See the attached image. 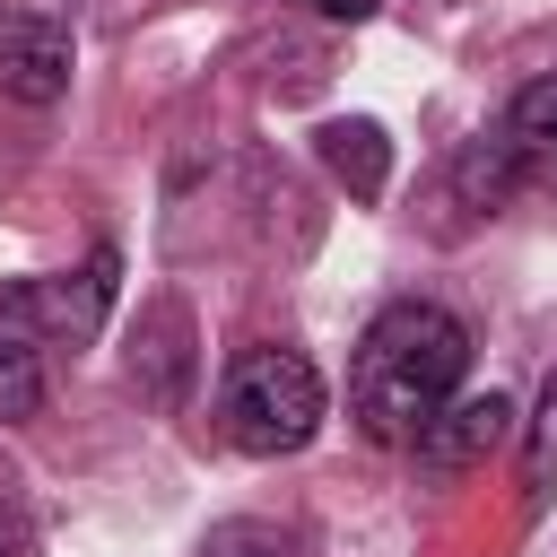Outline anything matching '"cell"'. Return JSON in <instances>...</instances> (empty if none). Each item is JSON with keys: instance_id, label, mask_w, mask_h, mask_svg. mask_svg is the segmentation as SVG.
<instances>
[{"instance_id": "3957f363", "label": "cell", "mask_w": 557, "mask_h": 557, "mask_svg": "<svg viewBox=\"0 0 557 557\" xmlns=\"http://www.w3.org/2000/svg\"><path fill=\"white\" fill-rule=\"evenodd\" d=\"M113 244H96L87 252V270H70V278H26V287H9L0 296V322L9 331H26V339H87L96 322H104V305H113Z\"/></svg>"}, {"instance_id": "277c9868", "label": "cell", "mask_w": 557, "mask_h": 557, "mask_svg": "<svg viewBox=\"0 0 557 557\" xmlns=\"http://www.w3.org/2000/svg\"><path fill=\"white\" fill-rule=\"evenodd\" d=\"M70 70H78V44H70L61 17H44V9H9L0 17V96L9 104H61Z\"/></svg>"}, {"instance_id": "7c38bea8", "label": "cell", "mask_w": 557, "mask_h": 557, "mask_svg": "<svg viewBox=\"0 0 557 557\" xmlns=\"http://www.w3.org/2000/svg\"><path fill=\"white\" fill-rule=\"evenodd\" d=\"M453 183H461L470 200H487V209H496V200H505V191L522 183V165H513L505 131H496V139H470V148H461V165H453Z\"/></svg>"}, {"instance_id": "5b68a950", "label": "cell", "mask_w": 557, "mask_h": 557, "mask_svg": "<svg viewBox=\"0 0 557 557\" xmlns=\"http://www.w3.org/2000/svg\"><path fill=\"white\" fill-rule=\"evenodd\" d=\"M505 435H513V400H505V392H453V400L418 426V461H426L435 479H453V470L487 461Z\"/></svg>"}, {"instance_id": "7a4b0ae2", "label": "cell", "mask_w": 557, "mask_h": 557, "mask_svg": "<svg viewBox=\"0 0 557 557\" xmlns=\"http://www.w3.org/2000/svg\"><path fill=\"white\" fill-rule=\"evenodd\" d=\"M218 409H226V435H235L244 453L278 461V453H305V444L322 435V418H331V392H322V366H313L305 348H287V339H261V348H244V357L226 366V392H218Z\"/></svg>"}, {"instance_id": "8992f818", "label": "cell", "mask_w": 557, "mask_h": 557, "mask_svg": "<svg viewBox=\"0 0 557 557\" xmlns=\"http://www.w3.org/2000/svg\"><path fill=\"white\" fill-rule=\"evenodd\" d=\"M131 383H139L157 409H174V400H183V383H191V322H183V305H148V313H139Z\"/></svg>"}, {"instance_id": "52a82bcc", "label": "cell", "mask_w": 557, "mask_h": 557, "mask_svg": "<svg viewBox=\"0 0 557 557\" xmlns=\"http://www.w3.org/2000/svg\"><path fill=\"white\" fill-rule=\"evenodd\" d=\"M505 148H513L522 183L557 191V70H548V78H531V87L505 104Z\"/></svg>"}, {"instance_id": "6da1fadb", "label": "cell", "mask_w": 557, "mask_h": 557, "mask_svg": "<svg viewBox=\"0 0 557 557\" xmlns=\"http://www.w3.org/2000/svg\"><path fill=\"white\" fill-rule=\"evenodd\" d=\"M461 366H470L461 313L400 296L366 322V339L348 357V418L366 426V444H418V426L461 392Z\"/></svg>"}, {"instance_id": "9c48e42d", "label": "cell", "mask_w": 557, "mask_h": 557, "mask_svg": "<svg viewBox=\"0 0 557 557\" xmlns=\"http://www.w3.org/2000/svg\"><path fill=\"white\" fill-rule=\"evenodd\" d=\"M557 487V366L540 374V400L522 418V505H548Z\"/></svg>"}, {"instance_id": "ba28073f", "label": "cell", "mask_w": 557, "mask_h": 557, "mask_svg": "<svg viewBox=\"0 0 557 557\" xmlns=\"http://www.w3.org/2000/svg\"><path fill=\"white\" fill-rule=\"evenodd\" d=\"M313 148H322V165H331V183H339L348 200H383L392 139H383L374 122H322V131H313Z\"/></svg>"}, {"instance_id": "30bf717a", "label": "cell", "mask_w": 557, "mask_h": 557, "mask_svg": "<svg viewBox=\"0 0 557 557\" xmlns=\"http://www.w3.org/2000/svg\"><path fill=\"white\" fill-rule=\"evenodd\" d=\"M44 409V366H35V339L0 322V418H35Z\"/></svg>"}, {"instance_id": "8fae6325", "label": "cell", "mask_w": 557, "mask_h": 557, "mask_svg": "<svg viewBox=\"0 0 557 557\" xmlns=\"http://www.w3.org/2000/svg\"><path fill=\"white\" fill-rule=\"evenodd\" d=\"M200 557H305V540L287 522H261V513H235L200 540Z\"/></svg>"}, {"instance_id": "4fadbf2b", "label": "cell", "mask_w": 557, "mask_h": 557, "mask_svg": "<svg viewBox=\"0 0 557 557\" xmlns=\"http://www.w3.org/2000/svg\"><path fill=\"white\" fill-rule=\"evenodd\" d=\"M313 17H339V26H357V17H374V0H305Z\"/></svg>"}, {"instance_id": "5bb4252c", "label": "cell", "mask_w": 557, "mask_h": 557, "mask_svg": "<svg viewBox=\"0 0 557 557\" xmlns=\"http://www.w3.org/2000/svg\"><path fill=\"white\" fill-rule=\"evenodd\" d=\"M0 557H26V522H17L9 505H0Z\"/></svg>"}]
</instances>
